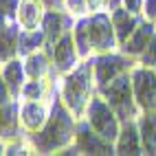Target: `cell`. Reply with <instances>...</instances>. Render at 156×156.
Masks as SVG:
<instances>
[{"label": "cell", "instance_id": "cell-1", "mask_svg": "<svg viewBox=\"0 0 156 156\" xmlns=\"http://www.w3.org/2000/svg\"><path fill=\"white\" fill-rule=\"evenodd\" d=\"M75 132H77V117L64 103L62 90H57V95L51 101V114L44 123V128L37 130L35 134H31L29 141L33 145V152L53 154L75 143Z\"/></svg>", "mask_w": 156, "mask_h": 156}, {"label": "cell", "instance_id": "cell-2", "mask_svg": "<svg viewBox=\"0 0 156 156\" xmlns=\"http://www.w3.org/2000/svg\"><path fill=\"white\" fill-rule=\"evenodd\" d=\"M97 92V81H95V68H92V57L81 59L68 75H64L62 81V99L70 108V112L77 119L86 114L90 97Z\"/></svg>", "mask_w": 156, "mask_h": 156}, {"label": "cell", "instance_id": "cell-3", "mask_svg": "<svg viewBox=\"0 0 156 156\" xmlns=\"http://www.w3.org/2000/svg\"><path fill=\"white\" fill-rule=\"evenodd\" d=\"M99 95L110 103V108L117 112V117L123 121L130 119H139V114L143 112L136 103V97H134V88H132V75L130 73H123L121 77L112 79L110 84L97 88Z\"/></svg>", "mask_w": 156, "mask_h": 156}, {"label": "cell", "instance_id": "cell-4", "mask_svg": "<svg viewBox=\"0 0 156 156\" xmlns=\"http://www.w3.org/2000/svg\"><path fill=\"white\" fill-rule=\"evenodd\" d=\"M84 117L88 119V123L101 134L103 139L117 143L119 132H121V119L117 117V112L110 108V103L99 95V90L90 97Z\"/></svg>", "mask_w": 156, "mask_h": 156}, {"label": "cell", "instance_id": "cell-5", "mask_svg": "<svg viewBox=\"0 0 156 156\" xmlns=\"http://www.w3.org/2000/svg\"><path fill=\"white\" fill-rule=\"evenodd\" d=\"M92 68H95V81L97 88L110 84L112 79L121 77L123 73H130L134 68V57L126 55L123 51H108V53L92 55Z\"/></svg>", "mask_w": 156, "mask_h": 156}, {"label": "cell", "instance_id": "cell-6", "mask_svg": "<svg viewBox=\"0 0 156 156\" xmlns=\"http://www.w3.org/2000/svg\"><path fill=\"white\" fill-rule=\"evenodd\" d=\"M90 42H92V51L95 53H108V51L119 48L117 31H114L112 16L108 9L90 13Z\"/></svg>", "mask_w": 156, "mask_h": 156}, {"label": "cell", "instance_id": "cell-7", "mask_svg": "<svg viewBox=\"0 0 156 156\" xmlns=\"http://www.w3.org/2000/svg\"><path fill=\"white\" fill-rule=\"evenodd\" d=\"M132 88L136 103L143 112H156V68L152 66H134L130 70Z\"/></svg>", "mask_w": 156, "mask_h": 156}, {"label": "cell", "instance_id": "cell-8", "mask_svg": "<svg viewBox=\"0 0 156 156\" xmlns=\"http://www.w3.org/2000/svg\"><path fill=\"white\" fill-rule=\"evenodd\" d=\"M75 145L81 154H117L114 143L103 139L101 134L88 123L86 117L77 119V132H75Z\"/></svg>", "mask_w": 156, "mask_h": 156}, {"label": "cell", "instance_id": "cell-9", "mask_svg": "<svg viewBox=\"0 0 156 156\" xmlns=\"http://www.w3.org/2000/svg\"><path fill=\"white\" fill-rule=\"evenodd\" d=\"M75 24V16L68 13V11H57V9H46L44 13V20H42V29L46 33V44H44V51L53 57V48H55V42L64 35V31L73 29Z\"/></svg>", "mask_w": 156, "mask_h": 156}, {"label": "cell", "instance_id": "cell-10", "mask_svg": "<svg viewBox=\"0 0 156 156\" xmlns=\"http://www.w3.org/2000/svg\"><path fill=\"white\" fill-rule=\"evenodd\" d=\"M79 51L75 44V37H73V29L64 31L53 48V68L57 75H68V73L79 64Z\"/></svg>", "mask_w": 156, "mask_h": 156}, {"label": "cell", "instance_id": "cell-11", "mask_svg": "<svg viewBox=\"0 0 156 156\" xmlns=\"http://www.w3.org/2000/svg\"><path fill=\"white\" fill-rule=\"evenodd\" d=\"M48 114L51 108L44 103V99H20V121L29 136L44 128Z\"/></svg>", "mask_w": 156, "mask_h": 156}, {"label": "cell", "instance_id": "cell-12", "mask_svg": "<svg viewBox=\"0 0 156 156\" xmlns=\"http://www.w3.org/2000/svg\"><path fill=\"white\" fill-rule=\"evenodd\" d=\"M114 147H117V154H123V156L145 154L143 141H141V130H139V119H130V121L121 123V132H119Z\"/></svg>", "mask_w": 156, "mask_h": 156}, {"label": "cell", "instance_id": "cell-13", "mask_svg": "<svg viewBox=\"0 0 156 156\" xmlns=\"http://www.w3.org/2000/svg\"><path fill=\"white\" fill-rule=\"evenodd\" d=\"M156 35V24H154V20H147V18H143L141 20V24L136 27V31L128 37V42L126 44H121L119 51H123L126 55L130 57H141L143 55V51L147 48V44L152 42V37Z\"/></svg>", "mask_w": 156, "mask_h": 156}, {"label": "cell", "instance_id": "cell-14", "mask_svg": "<svg viewBox=\"0 0 156 156\" xmlns=\"http://www.w3.org/2000/svg\"><path fill=\"white\" fill-rule=\"evenodd\" d=\"M112 16V24H114V31H117V40H119V46L121 44H126L128 42V37L136 31V27L141 24V20L145 16H139V13H132L128 11L126 7H117V9H112L110 11Z\"/></svg>", "mask_w": 156, "mask_h": 156}, {"label": "cell", "instance_id": "cell-15", "mask_svg": "<svg viewBox=\"0 0 156 156\" xmlns=\"http://www.w3.org/2000/svg\"><path fill=\"white\" fill-rule=\"evenodd\" d=\"M24 132L22 121H20V99H9L2 103V141L20 139Z\"/></svg>", "mask_w": 156, "mask_h": 156}, {"label": "cell", "instance_id": "cell-16", "mask_svg": "<svg viewBox=\"0 0 156 156\" xmlns=\"http://www.w3.org/2000/svg\"><path fill=\"white\" fill-rule=\"evenodd\" d=\"M20 35H22V27H20L18 20L2 18V48H0L2 64L9 59H16L20 55Z\"/></svg>", "mask_w": 156, "mask_h": 156}, {"label": "cell", "instance_id": "cell-17", "mask_svg": "<svg viewBox=\"0 0 156 156\" xmlns=\"http://www.w3.org/2000/svg\"><path fill=\"white\" fill-rule=\"evenodd\" d=\"M27 79H29L27 68H24V64H22L18 57H16V59H9V62H5V64H2V81L7 84L9 92H11V97L20 99Z\"/></svg>", "mask_w": 156, "mask_h": 156}, {"label": "cell", "instance_id": "cell-18", "mask_svg": "<svg viewBox=\"0 0 156 156\" xmlns=\"http://www.w3.org/2000/svg\"><path fill=\"white\" fill-rule=\"evenodd\" d=\"M46 13V7L42 5V0H20L18 7V22L22 29L33 31L42 27V20Z\"/></svg>", "mask_w": 156, "mask_h": 156}, {"label": "cell", "instance_id": "cell-19", "mask_svg": "<svg viewBox=\"0 0 156 156\" xmlns=\"http://www.w3.org/2000/svg\"><path fill=\"white\" fill-rule=\"evenodd\" d=\"M53 66V57H51L46 51H35V53H31L24 57V68H27V75L29 79H44L48 77L51 73H55Z\"/></svg>", "mask_w": 156, "mask_h": 156}, {"label": "cell", "instance_id": "cell-20", "mask_svg": "<svg viewBox=\"0 0 156 156\" xmlns=\"http://www.w3.org/2000/svg\"><path fill=\"white\" fill-rule=\"evenodd\" d=\"M73 37H75V44L79 51L81 59H88L92 53V42H90V16H81L75 20L73 24Z\"/></svg>", "mask_w": 156, "mask_h": 156}, {"label": "cell", "instance_id": "cell-21", "mask_svg": "<svg viewBox=\"0 0 156 156\" xmlns=\"http://www.w3.org/2000/svg\"><path fill=\"white\" fill-rule=\"evenodd\" d=\"M139 130H141L143 152L156 154V112H141L139 114Z\"/></svg>", "mask_w": 156, "mask_h": 156}, {"label": "cell", "instance_id": "cell-22", "mask_svg": "<svg viewBox=\"0 0 156 156\" xmlns=\"http://www.w3.org/2000/svg\"><path fill=\"white\" fill-rule=\"evenodd\" d=\"M57 90L59 88L53 81H46V77L44 79H29L22 88L20 99H46V97H53Z\"/></svg>", "mask_w": 156, "mask_h": 156}, {"label": "cell", "instance_id": "cell-23", "mask_svg": "<svg viewBox=\"0 0 156 156\" xmlns=\"http://www.w3.org/2000/svg\"><path fill=\"white\" fill-rule=\"evenodd\" d=\"M46 44V33L44 29H33V31H27L22 29V35H20V55L27 57L31 53H35V51H40Z\"/></svg>", "mask_w": 156, "mask_h": 156}, {"label": "cell", "instance_id": "cell-24", "mask_svg": "<svg viewBox=\"0 0 156 156\" xmlns=\"http://www.w3.org/2000/svg\"><path fill=\"white\" fill-rule=\"evenodd\" d=\"M66 11H68V13H73L75 18L88 16V13H90L88 0H66Z\"/></svg>", "mask_w": 156, "mask_h": 156}, {"label": "cell", "instance_id": "cell-25", "mask_svg": "<svg viewBox=\"0 0 156 156\" xmlns=\"http://www.w3.org/2000/svg\"><path fill=\"white\" fill-rule=\"evenodd\" d=\"M141 62H139V64H143V66H156V35L152 37V42L147 44V48H145L143 51V55L139 57Z\"/></svg>", "mask_w": 156, "mask_h": 156}, {"label": "cell", "instance_id": "cell-26", "mask_svg": "<svg viewBox=\"0 0 156 156\" xmlns=\"http://www.w3.org/2000/svg\"><path fill=\"white\" fill-rule=\"evenodd\" d=\"M18 7H20V0H2V18L18 20Z\"/></svg>", "mask_w": 156, "mask_h": 156}, {"label": "cell", "instance_id": "cell-27", "mask_svg": "<svg viewBox=\"0 0 156 156\" xmlns=\"http://www.w3.org/2000/svg\"><path fill=\"white\" fill-rule=\"evenodd\" d=\"M143 5H145V0H123V7L139 16H143Z\"/></svg>", "mask_w": 156, "mask_h": 156}, {"label": "cell", "instance_id": "cell-28", "mask_svg": "<svg viewBox=\"0 0 156 156\" xmlns=\"http://www.w3.org/2000/svg\"><path fill=\"white\" fill-rule=\"evenodd\" d=\"M143 16L147 18V20H154V22H156V0H145Z\"/></svg>", "mask_w": 156, "mask_h": 156}, {"label": "cell", "instance_id": "cell-29", "mask_svg": "<svg viewBox=\"0 0 156 156\" xmlns=\"http://www.w3.org/2000/svg\"><path fill=\"white\" fill-rule=\"evenodd\" d=\"M46 9H57V11H66V0H42Z\"/></svg>", "mask_w": 156, "mask_h": 156}, {"label": "cell", "instance_id": "cell-30", "mask_svg": "<svg viewBox=\"0 0 156 156\" xmlns=\"http://www.w3.org/2000/svg\"><path fill=\"white\" fill-rule=\"evenodd\" d=\"M88 7H90V13L101 11V9H106V0H88Z\"/></svg>", "mask_w": 156, "mask_h": 156}, {"label": "cell", "instance_id": "cell-31", "mask_svg": "<svg viewBox=\"0 0 156 156\" xmlns=\"http://www.w3.org/2000/svg\"><path fill=\"white\" fill-rule=\"evenodd\" d=\"M154 68H156V66H154Z\"/></svg>", "mask_w": 156, "mask_h": 156}]
</instances>
